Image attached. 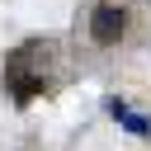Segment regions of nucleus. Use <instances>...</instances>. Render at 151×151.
I'll return each instance as SVG.
<instances>
[{
  "instance_id": "f257e3e1",
  "label": "nucleus",
  "mask_w": 151,
  "mask_h": 151,
  "mask_svg": "<svg viewBox=\"0 0 151 151\" xmlns=\"http://www.w3.org/2000/svg\"><path fill=\"white\" fill-rule=\"evenodd\" d=\"M132 33V5L127 0H90L85 5V47L90 52H118Z\"/></svg>"
},
{
  "instance_id": "f03ea898",
  "label": "nucleus",
  "mask_w": 151,
  "mask_h": 151,
  "mask_svg": "<svg viewBox=\"0 0 151 151\" xmlns=\"http://www.w3.org/2000/svg\"><path fill=\"white\" fill-rule=\"evenodd\" d=\"M47 47L33 38V42H24L9 61H5V85L14 90V99L19 104H28L33 94H42V85H47V61H38Z\"/></svg>"
}]
</instances>
